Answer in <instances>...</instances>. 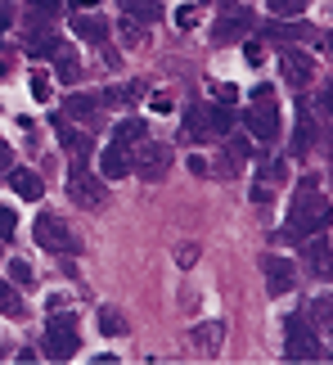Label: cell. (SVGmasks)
Listing matches in <instances>:
<instances>
[{"label":"cell","instance_id":"obj_26","mask_svg":"<svg viewBox=\"0 0 333 365\" xmlns=\"http://www.w3.org/2000/svg\"><path fill=\"white\" fill-rule=\"evenodd\" d=\"M0 312L5 316H27V302H23L18 284H5V279H0Z\"/></svg>","mask_w":333,"mask_h":365},{"label":"cell","instance_id":"obj_44","mask_svg":"<svg viewBox=\"0 0 333 365\" xmlns=\"http://www.w3.org/2000/svg\"><path fill=\"white\" fill-rule=\"evenodd\" d=\"M46 307H50V312H63L68 298H63V293H50V302H46Z\"/></svg>","mask_w":333,"mask_h":365},{"label":"cell","instance_id":"obj_7","mask_svg":"<svg viewBox=\"0 0 333 365\" xmlns=\"http://www.w3.org/2000/svg\"><path fill=\"white\" fill-rule=\"evenodd\" d=\"M243 126H248L257 140H280V104L253 100V108L243 113Z\"/></svg>","mask_w":333,"mask_h":365},{"label":"cell","instance_id":"obj_19","mask_svg":"<svg viewBox=\"0 0 333 365\" xmlns=\"http://www.w3.org/2000/svg\"><path fill=\"white\" fill-rule=\"evenodd\" d=\"M9 190L18 194L23 203H36L41 194H46V185H41V176L32 172V167H14V172H9Z\"/></svg>","mask_w":333,"mask_h":365},{"label":"cell","instance_id":"obj_33","mask_svg":"<svg viewBox=\"0 0 333 365\" xmlns=\"http://www.w3.org/2000/svg\"><path fill=\"white\" fill-rule=\"evenodd\" d=\"M32 279H36V275H32V266H27L23 257H14V262H9V284L27 289V284H32Z\"/></svg>","mask_w":333,"mask_h":365},{"label":"cell","instance_id":"obj_4","mask_svg":"<svg viewBox=\"0 0 333 365\" xmlns=\"http://www.w3.org/2000/svg\"><path fill=\"white\" fill-rule=\"evenodd\" d=\"M284 352H288V361H315L320 356V339H315V325L307 316H288L284 320Z\"/></svg>","mask_w":333,"mask_h":365},{"label":"cell","instance_id":"obj_13","mask_svg":"<svg viewBox=\"0 0 333 365\" xmlns=\"http://www.w3.org/2000/svg\"><path fill=\"white\" fill-rule=\"evenodd\" d=\"M261 271H266V289L280 298V293H293V279H297V271H293V262L288 257H261Z\"/></svg>","mask_w":333,"mask_h":365},{"label":"cell","instance_id":"obj_3","mask_svg":"<svg viewBox=\"0 0 333 365\" xmlns=\"http://www.w3.org/2000/svg\"><path fill=\"white\" fill-rule=\"evenodd\" d=\"M131 172L140 180H162L166 172H171V149L162 145V140H140V145L131 149Z\"/></svg>","mask_w":333,"mask_h":365},{"label":"cell","instance_id":"obj_14","mask_svg":"<svg viewBox=\"0 0 333 365\" xmlns=\"http://www.w3.org/2000/svg\"><path fill=\"white\" fill-rule=\"evenodd\" d=\"M46 59L54 63V73H59V81H68V86H73V81H81V63H77V54H73V46H68V41H54Z\"/></svg>","mask_w":333,"mask_h":365},{"label":"cell","instance_id":"obj_27","mask_svg":"<svg viewBox=\"0 0 333 365\" xmlns=\"http://www.w3.org/2000/svg\"><path fill=\"white\" fill-rule=\"evenodd\" d=\"M311 0H266V9H270V19H302L307 14Z\"/></svg>","mask_w":333,"mask_h":365},{"label":"cell","instance_id":"obj_42","mask_svg":"<svg viewBox=\"0 0 333 365\" xmlns=\"http://www.w3.org/2000/svg\"><path fill=\"white\" fill-rule=\"evenodd\" d=\"M216 100L221 104H234V100H239V86H216Z\"/></svg>","mask_w":333,"mask_h":365},{"label":"cell","instance_id":"obj_40","mask_svg":"<svg viewBox=\"0 0 333 365\" xmlns=\"http://www.w3.org/2000/svg\"><path fill=\"white\" fill-rule=\"evenodd\" d=\"M243 54H248V63H261V59H266V50H261L257 41H248V46H243Z\"/></svg>","mask_w":333,"mask_h":365},{"label":"cell","instance_id":"obj_5","mask_svg":"<svg viewBox=\"0 0 333 365\" xmlns=\"http://www.w3.org/2000/svg\"><path fill=\"white\" fill-rule=\"evenodd\" d=\"M77 347H81V334H77V320L73 316H59V312H50V325H46V356L54 361H68V356H77Z\"/></svg>","mask_w":333,"mask_h":365},{"label":"cell","instance_id":"obj_35","mask_svg":"<svg viewBox=\"0 0 333 365\" xmlns=\"http://www.w3.org/2000/svg\"><path fill=\"white\" fill-rule=\"evenodd\" d=\"M199 19H203L199 5H180L176 9V27H185V32H189V27H199Z\"/></svg>","mask_w":333,"mask_h":365},{"label":"cell","instance_id":"obj_24","mask_svg":"<svg viewBox=\"0 0 333 365\" xmlns=\"http://www.w3.org/2000/svg\"><path fill=\"white\" fill-rule=\"evenodd\" d=\"M266 36H270V41H307V36H311V27H302V23H288V19H270Z\"/></svg>","mask_w":333,"mask_h":365},{"label":"cell","instance_id":"obj_41","mask_svg":"<svg viewBox=\"0 0 333 365\" xmlns=\"http://www.w3.org/2000/svg\"><path fill=\"white\" fill-rule=\"evenodd\" d=\"M189 172H194V176H207L212 167H207V158H203V153H194V158H189Z\"/></svg>","mask_w":333,"mask_h":365},{"label":"cell","instance_id":"obj_32","mask_svg":"<svg viewBox=\"0 0 333 365\" xmlns=\"http://www.w3.org/2000/svg\"><path fill=\"white\" fill-rule=\"evenodd\" d=\"M140 41H144V23L127 14V19H122V46H140Z\"/></svg>","mask_w":333,"mask_h":365},{"label":"cell","instance_id":"obj_18","mask_svg":"<svg viewBox=\"0 0 333 365\" xmlns=\"http://www.w3.org/2000/svg\"><path fill=\"white\" fill-rule=\"evenodd\" d=\"M315 145V118H311V104H297V131H293V158H307Z\"/></svg>","mask_w":333,"mask_h":365},{"label":"cell","instance_id":"obj_9","mask_svg":"<svg viewBox=\"0 0 333 365\" xmlns=\"http://www.w3.org/2000/svg\"><path fill=\"white\" fill-rule=\"evenodd\" d=\"M302 262H307V271L315 279H333V248L320 235H307V240H302Z\"/></svg>","mask_w":333,"mask_h":365},{"label":"cell","instance_id":"obj_43","mask_svg":"<svg viewBox=\"0 0 333 365\" xmlns=\"http://www.w3.org/2000/svg\"><path fill=\"white\" fill-rule=\"evenodd\" d=\"M9 163H14V149H9V140H0V172H5Z\"/></svg>","mask_w":333,"mask_h":365},{"label":"cell","instance_id":"obj_37","mask_svg":"<svg viewBox=\"0 0 333 365\" xmlns=\"http://www.w3.org/2000/svg\"><path fill=\"white\" fill-rule=\"evenodd\" d=\"M149 108H154V113H171V108H176V100H171L166 91H154V95H149Z\"/></svg>","mask_w":333,"mask_h":365},{"label":"cell","instance_id":"obj_28","mask_svg":"<svg viewBox=\"0 0 333 365\" xmlns=\"http://www.w3.org/2000/svg\"><path fill=\"white\" fill-rule=\"evenodd\" d=\"M100 334H108V339L127 334V320H122V312H117V307H100Z\"/></svg>","mask_w":333,"mask_h":365},{"label":"cell","instance_id":"obj_1","mask_svg":"<svg viewBox=\"0 0 333 365\" xmlns=\"http://www.w3.org/2000/svg\"><path fill=\"white\" fill-rule=\"evenodd\" d=\"M333 221V207L320 190H315V176H307L288 203V230L284 240H307V235H324V226Z\"/></svg>","mask_w":333,"mask_h":365},{"label":"cell","instance_id":"obj_16","mask_svg":"<svg viewBox=\"0 0 333 365\" xmlns=\"http://www.w3.org/2000/svg\"><path fill=\"white\" fill-rule=\"evenodd\" d=\"M100 176H104V180H122V176H131V149H122V145L100 149Z\"/></svg>","mask_w":333,"mask_h":365},{"label":"cell","instance_id":"obj_45","mask_svg":"<svg viewBox=\"0 0 333 365\" xmlns=\"http://www.w3.org/2000/svg\"><path fill=\"white\" fill-rule=\"evenodd\" d=\"M275 95V86H266V81H261V86H253V100H270Z\"/></svg>","mask_w":333,"mask_h":365},{"label":"cell","instance_id":"obj_12","mask_svg":"<svg viewBox=\"0 0 333 365\" xmlns=\"http://www.w3.org/2000/svg\"><path fill=\"white\" fill-rule=\"evenodd\" d=\"M63 118H73V122H81V126H100V122H104L100 95H68V100H63Z\"/></svg>","mask_w":333,"mask_h":365},{"label":"cell","instance_id":"obj_38","mask_svg":"<svg viewBox=\"0 0 333 365\" xmlns=\"http://www.w3.org/2000/svg\"><path fill=\"white\" fill-rule=\"evenodd\" d=\"M194 262H199V244H180L176 248V266H185V271H189Z\"/></svg>","mask_w":333,"mask_h":365},{"label":"cell","instance_id":"obj_29","mask_svg":"<svg viewBox=\"0 0 333 365\" xmlns=\"http://www.w3.org/2000/svg\"><path fill=\"white\" fill-rule=\"evenodd\" d=\"M59 14V0H27V23H50Z\"/></svg>","mask_w":333,"mask_h":365},{"label":"cell","instance_id":"obj_15","mask_svg":"<svg viewBox=\"0 0 333 365\" xmlns=\"http://www.w3.org/2000/svg\"><path fill=\"white\" fill-rule=\"evenodd\" d=\"M194 347H199L203 356H216L221 343H226V320H203V325H194Z\"/></svg>","mask_w":333,"mask_h":365},{"label":"cell","instance_id":"obj_20","mask_svg":"<svg viewBox=\"0 0 333 365\" xmlns=\"http://www.w3.org/2000/svg\"><path fill=\"white\" fill-rule=\"evenodd\" d=\"M144 135H149V122L144 118H122L113 126V145H122V149H135Z\"/></svg>","mask_w":333,"mask_h":365},{"label":"cell","instance_id":"obj_8","mask_svg":"<svg viewBox=\"0 0 333 365\" xmlns=\"http://www.w3.org/2000/svg\"><path fill=\"white\" fill-rule=\"evenodd\" d=\"M280 73H284V81L293 91H307V81H311V73H315V63H311V54L307 50H293L288 46L284 54H280Z\"/></svg>","mask_w":333,"mask_h":365},{"label":"cell","instance_id":"obj_47","mask_svg":"<svg viewBox=\"0 0 333 365\" xmlns=\"http://www.w3.org/2000/svg\"><path fill=\"white\" fill-rule=\"evenodd\" d=\"M324 108L333 113V81H329V91H324Z\"/></svg>","mask_w":333,"mask_h":365},{"label":"cell","instance_id":"obj_30","mask_svg":"<svg viewBox=\"0 0 333 365\" xmlns=\"http://www.w3.org/2000/svg\"><path fill=\"white\" fill-rule=\"evenodd\" d=\"M257 176H261V185H280V180L288 176V167H284L280 158H261V167H257Z\"/></svg>","mask_w":333,"mask_h":365},{"label":"cell","instance_id":"obj_21","mask_svg":"<svg viewBox=\"0 0 333 365\" xmlns=\"http://www.w3.org/2000/svg\"><path fill=\"white\" fill-rule=\"evenodd\" d=\"M144 95V86L140 81H117V86H108L104 95H100V104H113V108H131L135 100Z\"/></svg>","mask_w":333,"mask_h":365},{"label":"cell","instance_id":"obj_36","mask_svg":"<svg viewBox=\"0 0 333 365\" xmlns=\"http://www.w3.org/2000/svg\"><path fill=\"white\" fill-rule=\"evenodd\" d=\"M14 230H18V217H14V207L0 203V240H9Z\"/></svg>","mask_w":333,"mask_h":365},{"label":"cell","instance_id":"obj_22","mask_svg":"<svg viewBox=\"0 0 333 365\" xmlns=\"http://www.w3.org/2000/svg\"><path fill=\"white\" fill-rule=\"evenodd\" d=\"M203 118H207V135H221V140H226V135L234 131V108H230V104L203 108Z\"/></svg>","mask_w":333,"mask_h":365},{"label":"cell","instance_id":"obj_10","mask_svg":"<svg viewBox=\"0 0 333 365\" xmlns=\"http://www.w3.org/2000/svg\"><path fill=\"white\" fill-rule=\"evenodd\" d=\"M248 27H253V14H248L243 5H226V14L216 19L212 27V41H221V46H230V41H239Z\"/></svg>","mask_w":333,"mask_h":365},{"label":"cell","instance_id":"obj_39","mask_svg":"<svg viewBox=\"0 0 333 365\" xmlns=\"http://www.w3.org/2000/svg\"><path fill=\"white\" fill-rule=\"evenodd\" d=\"M9 23H14V5H9V0H0V32H9Z\"/></svg>","mask_w":333,"mask_h":365},{"label":"cell","instance_id":"obj_17","mask_svg":"<svg viewBox=\"0 0 333 365\" xmlns=\"http://www.w3.org/2000/svg\"><path fill=\"white\" fill-rule=\"evenodd\" d=\"M73 32L81 41H90V46H104L108 41V19H100V14H90V9H81L73 14Z\"/></svg>","mask_w":333,"mask_h":365},{"label":"cell","instance_id":"obj_34","mask_svg":"<svg viewBox=\"0 0 333 365\" xmlns=\"http://www.w3.org/2000/svg\"><path fill=\"white\" fill-rule=\"evenodd\" d=\"M50 95H54L50 77H46V73H32V100H36V104H50Z\"/></svg>","mask_w":333,"mask_h":365},{"label":"cell","instance_id":"obj_25","mask_svg":"<svg viewBox=\"0 0 333 365\" xmlns=\"http://www.w3.org/2000/svg\"><path fill=\"white\" fill-rule=\"evenodd\" d=\"M122 9H127L131 19H140V23H158L162 19V5H158V0H122Z\"/></svg>","mask_w":333,"mask_h":365},{"label":"cell","instance_id":"obj_31","mask_svg":"<svg viewBox=\"0 0 333 365\" xmlns=\"http://www.w3.org/2000/svg\"><path fill=\"white\" fill-rule=\"evenodd\" d=\"M185 135H189V140H207V118H203L199 104L185 108Z\"/></svg>","mask_w":333,"mask_h":365},{"label":"cell","instance_id":"obj_2","mask_svg":"<svg viewBox=\"0 0 333 365\" xmlns=\"http://www.w3.org/2000/svg\"><path fill=\"white\" fill-rule=\"evenodd\" d=\"M68 199H73L77 207H104L108 203V185H104V176H95L86 158H73V167H68Z\"/></svg>","mask_w":333,"mask_h":365},{"label":"cell","instance_id":"obj_23","mask_svg":"<svg viewBox=\"0 0 333 365\" xmlns=\"http://www.w3.org/2000/svg\"><path fill=\"white\" fill-rule=\"evenodd\" d=\"M307 316H311V325H315V329L333 334V293H320V298H311Z\"/></svg>","mask_w":333,"mask_h":365},{"label":"cell","instance_id":"obj_6","mask_svg":"<svg viewBox=\"0 0 333 365\" xmlns=\"http://www.w3.org/2000/svg\"><path fill=\"white\" fill-rule=\"evenodd\" d=\"M32 235H36V244L46 248V252H63V257H73V252H77V235L68 230V221H59L54 212H41Z\"/></svg>","mask_w":333,"mask_h":365},{"label":"cell","instance_id":"obj_48","mask_svg":"<svg viewBox=\"0 0 333 365\" xmlns=\"http://www.w3.org/2000/svg\"><path fill=\"white\" fill-rule=\"evenodd\" d=\"M0 262H5V252H0Z\"/></svg>","mask_w":333,"mask_h":365},{"label":"cell","instance_id":"obj_11","mask_svg":"<svg viewBox=\"0 0 333 365\" xmlns=\"http://www.w3.org/2000/svg\"><path fill=\"white\" fill-rule=\"evenodd\" d=\"M50 126H54V135H59V145L73 153V158H86V153L95 149V140L86 135V131H77L73 122H68L63 113H50Z\"/></svg>","mask_w":333,"mask_h":365},{"label":"cell","instance_id":"obj_46","mask_svg":"<svg viewBox=\"0 0 333 365\" xmlns=\"http://www.w3.org/2000/svg\"><path fill=\"white\" fill-rule=\"evenodd\" d=\"M68 5H77V9H90V5H100V0H68Z\"/></svg>","mask_w":333,"mask_h":365}]
</instances>
